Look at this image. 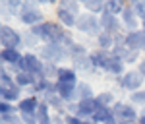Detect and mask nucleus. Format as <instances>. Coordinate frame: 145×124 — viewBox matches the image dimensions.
Instances as JSON below:
<instances>
[{
	"mask_svg": "<svg viewBox=\"0 0 145 124\" xmlns=\"http://www.w3.org/2000/svg\"><path fill=\"white\" fill-rule=\"evenodd\" d=\"M0 79H2V85H12V83H16V78H12L10 74H8L6 66H2V70H0Z\"/></svg>",
	"mask_w": 145,
	"mask_h": 124,
	"instance_id": "f704fd0d",
	"label": "nucleus"
},
{
	"mask_svg": "<svg viewBox=\"0 0 145 124\" xmlns=\"http://www.w3.org/2000/svg\"><path fill=\"white\" fill-rule=\"evenodd\" d=\"M22 116L23 124H39V120H37V114H20Z\"/></svg>",
	"mask_w": 145,
	"mask_h": 124,
	"instance_id": "58836bf2",
	"label": "nucleus"
},
{
	"mask_svg": "<svg viewBox=\"0 0 145 124\" xmlns=\"http://www.w3.org/2000/svg\"><path fill=\"white\" fill-rule=\"evenodd\" d=\"M37 4H39V2H23L22 12H20V16H18L23 25L35 27V25H39V23L46 22L45 16H43V12H41V8H39Z\"/></svg>",
	"mask_w": 145,
	"mask_h": 124,
	"instance_id": "f03ea898",
	"label": "nucleus"
},
{
	"mask_svg": "<svg viewBox=\"0 0 145 124\" xmlns=\"http://www.w3.org/2000/svg\"><path fill=\"white\" fill-rule=\"evenodd\" d=\"M14 114H20L18 105L14 107L12 103H6V101L0 103V116H2V120H8V118H10V116H14Z\"/></svg>",
	"mask_w": 145,
	"mask_h": 124,
	"instance_id": "cd10ccee",
	"label": "nucleus"
},
{
	"mask_svg": "<svg viewBox=\"0 0 145 124\" xmlns=\"http://www.w3.org/2000/svg\"><path fill=\"white\" fill-rule=\"evenodd\" d=\"M97 45H99V51H106V52H110L112 49H114V35L110 33H103L97 37Z\"/></svg>",
	"mask_w": 145,
	"mask_h": 124,
	"instance_id": "5701e85b",
	"label": "nucleus"
},
{
	"mask_svg": "<svg viewBox=\"0 0 145 124\" xmlns=\"http://www.w3.org/2000/svg\"><path fill=\"white\" fill-rule=\"evenodd\" d=\"M20 72H29L31 76H35L37 79H43V70H45V62L39 58V54L35 52H25L22 58V62L18 64Z\"/></svg>",
	"mask_w": 145,
	"mask_h": 124,
	"instance_id": "20e7f679",
	"label": "nucleus"
},
{
	"mask_svg": "<svg viewBox=\"0 0 145 124\" xmlns=\"http://www.w3.org/2000/svg\"><path fill=\"white\" fill-rule=\"evenodd\" d=\"M126 47H128L130 51H134V52L145 51V31L143 29L126 33Z\"/></svg>",
	"mask_w": 145,
	"mask_h": 124,
	"instance_id": "9b49d317",
	"label": "nucleus"
},
{
	"mask_svg": "<svg viewBox=\"0 0 145 124\" xmlns=\"http://www.w3.org/2000/svg\"><path fill=\"white\" fill-rule=\"evenodd\" d=\"M76 29H78L79 33H85V35H93L95 39L103 33V29H101V18L99 16H93L89 12H85V14H81L78 18V23H76Z\"/></svg>",
	"mask_w": 145,
	"mask_h": 124,
	"instance_id": "7ed1b4c3",
	"label": "nucleus"
},
{
	"mask_svg": "<svg viewBox=\"0 0 145 124\" xmlns=\"http://www.w3.org/2000/svg\"><path fill=\"white\" fill-rule=\"evenodd\" d=\"M68 52H70V56H72V58H78V56H85V54H89V52H87V47L81 45V43H74V45L68 49Z\"/></svg>",
	"mask_w": 145,
	"mask_h": 124,
	"instance_id": "c756f323",
	"label": "nucleus"
},
{
	"mask_svg": "<svg viewBox=\"0 0 145 124\" xmlns=\"http://www.w3.org/2000/svg\"><path fill=\"white\" fill-rule=\"evenodd\" d=\"M137 70H139V74H141V76L145 78V58L141 60V62H139V64H137Z\"/></svg>",
	"mask_w": 145,
	"mask_h": 124,
	"instance_id": "a19ab883",
	"label": "nucleus"
},
{
	"mask_svg": "<svg viewBox=\"0 0 145 124\" xmlns=\"http://www.w3.org/2000/svg\"><path fill=\"white\" fill-rule=\"evenodd\" d=\"M99 109L101 107L95 97L93 99H83V101H78V114L76 116H79L81 120H91Z\"/></svg>",
	"mask_w": 145,
	"mask_h": 124,
	"instance_id": "6e6552de",
	"label": "nucleus"
},
{
	"mask_svg": "<svg viewBox=\"0 0 145 124\" xmlns=\"http://www.w3.org/2000/svg\"><path fill=\"white\" fill-rule=\"evenodd\" d=\"M6 124H23V120H22V116L20 114H14V116H10L8 120H4Z\"/></svg>",
	"mask_w": 145,
	"mask_h": 124,
	"instance_id": "ea45409f",
	"label": "nucleus"
},
{
	"mask_svg": "<svg viewBox=\"0 0 145 124\" xmlns=\"http://www.w3.org/2000/svg\"><path fill=\"white\" fill-rule=\"evenodd\" d=\"M39 58L45 64H56V66L64 60H72L66 47L56 45V43H46V45L39 47Z\"/></svg>",
	"mask_w": 145,
	"mask_h": 124,
	"instance_id": "f257e3e1",
	"label": "nucleus"
},
{
	"mask_svg": "<svg viewBox=\"0 0 145 124\" xmlns=\"http://www.w3.org/2000/svg\"><path fill=\"white\" fill-rule=\"evenodd\" d=\"M126 4L128 2H124V0H108L106 2V12H110L112 16H122V12H124V8H126Z\"/></svg>",
	"mask_w": 145,
	"mask_h": 124,
	"instance_id": "bb28decb",
	"label": "nucleus"
},
{
	"mask_svg": "<svg viewBox=\"0 0 145 124\" xmlns=\"http://www.w3.org/2000/svg\"><path fill=\"white\" fill-rule=\"evenodd\" d=\"M95 99H97V103H99V107H114V105H116V97L112 95L110 91H103V93H99Z\"/></svg>",
	"mask_w": 145,
	"mask_h": 124,
	"instance_id": "c85d7f7f",
	"label": "nucleus"
},
{
	"mask_svg": "<svg viewBox=\"0 0 145 124\" xmlns=\"http://www.w3.org/2000/svg\"><path fill=\"white\" fill-rule=\"evenodd\" d=\"M72 68L76 72H85V74H93L97 72V68L93 66V60H91V52L85 54V56H78V58H72Z\"/></svg>",
	"mask_w": 145,
	"mask_h": 124,
	"instance_id": "dca6fc26",
	"label": "nucleus"
},
{
	"mask_svg": "<svg viewBox=\"0 0 145 124\" xmlns=\"http://www.w3.org/2000/svg\"><path fill=\"white\" fill-rule=\"evenodd\" d=\"M2 4H4V10H8L10 14H18V16L23 6V2H20V0H10V2H2Z\"/></svg>",
	"mask_w": 145,
	"mask_h": 124,
	"instance_id": "2f4dec72",
	"label": "nucleus"
},
{
	"mask_svg": "<svg viewBox=\"0 0 145 124\" xmlns=\"http://www.w3.org/2000/svg\"><path fill=\"white\" fill-rule=\"evenodd\" d=\"M124 66H126V64H124L122 58H118V56H114V54H110L103 70H105V72H108V74H112V76H120V78H122L124 74H126V72H124Z\"/></svg>",
	"mask_w": 145,
	"mask_h": 124,
	"instance_id": "f3484780",
	"label": "nucleus"
},
{
	"mask_svg": "<svg viewBox=\"0 0 145 124\" xmlns=\"http://www.w3.org/2000/svg\"><path fill=\"white\" fill-rule=\"evenodd\" d=\"M58 6L60 8H64V10H68L70 14H74L76 18H79L81 16V2H74V0H62V2H58Z\"/></svg>",
	"mask_w": 145,
	"mask_h": 124,
	"instance_id": "a878e982",
	"label": "nucleus"
},
{
	"mask_svg": "<svg viewBox=\"0 0 145 124\" xmlns=\"http://www.w3.org/2000/svg\"><path fill=\"white\" fill-rule=\"evenodd\" d=\"M120 20H122V25L128 29V33L139 29V18H137V14H135V10H134V4H126Z\"/></svg>",
	"mask_w": 145,
	"mask_h": 124,
	"instance_id": "9d476101",
	"label": "nucleus"
},
{
	"mask_svg": "<svg viewBox=\"0 0 145 124\" xmlns=\"http://www.w3.org/2000/svg\"><path fill=\"white\" fill-rule=\"evenodd\" d=\"M143 52H145V51H143Z\"/></svg>",
	"mask_w": 145,
	"mask_h": 124,
	"instance_id": "c03bdc74",
	"label": "nucleus"
},
{
	"mask_svg": "<svg viewBox=\"0 0 145 124\" xmlns=\"http://www.w3.org/2000/svg\"><path fill=\"white\" fill-rule=\"evenodd\" d=\"M143 83H145V78L139 74V70H128L122 78H120V87L126 89V91H130V93L141 91Z\"/></svg>",
	"mask_w": 145,
	"mask_h": 124,
	"instance_id": "0eeeda50",
	"label": "nucleus"
},
{
	"mask_svg": "<svg viewBox=\"0 0 145 124\" xmlns=\"http://www.w3.org/2000/svg\"><path fill=\"white\" fill-rule=\"evenodd\" d=\"M64 120H66V124H85V120H81V118L76 116V114H66Z\"/></svg>",
	"mask_w": 145,
	"mask_h": 124,
	"instance_id": "4c0bfd02",
	"label": "nucleus"
},
{
	"mask_svg": "<svg viewBox=\"0 0 145 124\" xmlns=\"http://www.w3.org/2000/svg\"><path fill=\"white\" fill-rule=\"evenodd\" d=\"M130 103L132 105H141L145 109V89H141V91H135V93H132V97H130Z\"/></svg>",
	"mask_w": 145,
	"mask_h": 124,
	"instance_id": "473e14b6",
	"label": "nucleus"
},
{
	"mask_svg": "<svg viewBox=\"0 0 145 124\" xmlns=\"http://www.w3.org/2000/svg\"><path fill=\"white\" fill-rule=\"evenodd\" d=\"M56 22L60 23L62 27H66V29H72V27H76V23H78V18L74 16V14H70L68 10L64 8H56Z\"/></svg>",
	"mask_w": 145,
	"mask_h": 124,
	"instance_id": "6ab92c4d",
	"label": "nucleus"
},
{
	"mask_svg": "<svg viewBox=\"0 0 145 124\" xmlns=\"http://www.w3.org/2000/svg\"><path fill=\"white\" fill-rule=\"evenodd\" d=\"M22 58L23 54L18 51V49H2L0 51V60H2V64L4 66H14V68H18V64L22 62Z\"/></svg>",
	"mask_w": 145,
	"mask_h": 124,
	"instance_id": "2eb2a0df",
	"label": "nucleus"
},
{
	"mask_svg": "<svg viewBox=\"0 0 145 124\" xmlns=\"http://www.w3.org/2000/svg\"><path fill=\"white\" fill-rule=\"evenodd\" d=\"M14 78H16V83H18L22 89H31L35 83L39 81V79L35 78V76H31L29 72H20V74H16Z\"/></svg>",
	"mask_w": 145,
	"mask_h": 124,
	"instance_id": "412c9836",
	"label": "nucleus"
},
{
	"mask_svg": "<svg viewBox=\"0 0 145 124\" xmlns=\"http://www.w3.org/2000/svg\"><path fill=\"white\" fill-rule=\"evenodd\" d=\"M81 6L85 8V12L99 16V18L106 12V2H101V0H85V2H81Z\"/></svg>",
	"mask_w": 145,
	"mask_h": 124,
	"instance_id": "aec40b11",
	"label": "nucleus"
},
{
	"mask_svg": "<svg viewBox=\"0 0 145 124\" xmlns=\"http://www.w3.org/2000/svg\"><path fill=\"white\" fill-rule=\"evenodd\" d=\"M85 124H93V122H91V120H85Z\"/></svg>",
	"mask_w": 145,
	"mask_h": 124,
	"instance_id": "37998d69",
	"label": "nucleus"
},
{
	"mask_svg": "<svg viewBox=\"0 0 145 124\" xmlns=\"http://www.w3.org/2000/svg\"><path fill=\"white\" fill-rule=\"evenodd\" d=\"M112 111H114V116H116V120L120 124H137L139 120V116L141 114L135 111V107L132 103H120L116 101V105L112 107Z\"/></svg>",
	"mask_w": 145,
	"mask_h": 124,
	"instance_id": "39448f33",
	"label": "nucleus"
},
{
	"mask_svg": "<svg viewBox=\"0 0 145 124\" xmlns=\"http://www.w3.org/2000/svg\"><path fill=\"white\" fill-rule=\"evenodd\" d=\"M39 107H41V99L35 97V95H27V97H23L22 101L18 103L20 114H37Z\"/></svg>",
	"mask_w": 145,
	"mask_h": 124,
	"instance_id": "ddd939ff",
	"label": "nucleus"
},
{
	"mask_svg": "<svg viewBox=\"0 0 145 124\" xmlns=\"http://www.w3.org/2000/svg\"><path fill=\"white\" fill-rule=\"evenodd\" d=\"M0 97H2V101H6V103H20L23 99L22 97V87H20L18 83L0 85Z\"/></svg>",
	"mask_w": 145,
	"mask_h": 124,
	"instance_id": "f8f14e48",
	"label": "nucleus"
},
{
	"mask_svg": "<svg viewBox=\"0 0 145 124\" xmlns=\"http://www.w3.org/2000/svg\"><path fill=\"white\" fill-rule=\"evenodd\" d=\"M58 83H70V85H78V72L70 66H60L58 70V76H56Z\"/></svg>",
	"mask_w": 145,
	"mask_h": 124,
	"instance_id": "a211bd4d",
	"label": "nucleus"
},
{
	"mask_svg": "<svg viewBox=\"0 0 145 124\" xmlns=\"http://www.w3.org/2000/svg\"><path fill=\"white\" fill-rule=\"evenodd\" d=\"M52 116L54 114L50 113V107L45 101H41V107L37 111V120H39V124H52Z\"/></svg>",
	"mask_w": 145,
	"mask_h": 124,
	"instance_id": "4be33fe9",
	"label": "nucleus"
},
{
	"mask_svg": "<svg viewBox=\"0 0 145 124\" xmlns=\"http://www.w3.org/2000/svg\"><path fill=\"white\" fill-rule=\"evenodd\" d=\"M23 45H27L29 49H33V47L39 45V39H37V37H35V35L31 33V31H29V33H25V35H23Z\"/></svg>",
	"mask_w": 145,
	"mask_h": 124,
	"instance_id": "e433bc0d",
	"label": "nucleus"
},
{
	"mask_svg": "<svg viewBox=\"0 0 145 124\" xmlns=\"http://www.w3.org/2000/svg\"><path fill=\"white\" fill-rule=\"evenodd\" d=\"M78 85H70V83H58L56 81V93L64 103H78Z\"/></svg>",
	"mask_w": 145,
	"mask_h": 124,
	"instance_id": "4468645a",
	"label": "nucleus"
},
{
	"mask_svg": "<svg viewBox=\"0 0 145 124\" xmlns=\"http://www.w3.org/2000/svg\"><path fill=\"white\" fill-rule=\"evenodd\" d=\"M101 29L105 33L118 35L120 29H122V20H118V16H112L110 12H105L101 16Z\"/></svg>",
	"mask_w": 145,
	"mask_h": 124,
	"instance_id": "1a4fd4ad",
	"label": "nucleus"
},
{
	"mask_svg": "<svg viewBox=\"0 0 145 124\" xmlns=\"http://www.w3.org/2000/svg\"><path fill=\"white\" fill-rule=\"evenodd\" d=\"M132 4H134V10L137 14V18L145 23V2L143 0H137V2H132Z\"/></svg>",
	"mask_w": 145,
	"mask_h": 124,
	"instance_id": "72a5a7b5",
	"label": "nucleus"
},
{
	"mask_svg": "<svg viewBox=\"0 0 145 124\" xmlns=\"http://www.w3.org/2000/svg\"><path fill=\"white\" fill-rule=\"evenodd\" d=\"M110 56V52H106V51H95V52H91V60H93V66L97 68V70H103L105 64H106V60Z\"/></svg>",
	"mask_w": 145,
	"mask_h": 124,
	"instance_id": "393cba45",
	"label": "nucleus"
},
{
	"mask_svg": "<svg viewBox=\"0 0 145 124\" xmlns=\"http://www.w3.org/2000/svg\"><path fill=\"white\" fill-rule=\"evenodd\" d=\"M135 62H137V64L141 62V60H139V52H134V51H128V54L124 56V64L128 66V64H135Z\"/></svg>",
	"mask_w": 145,
	"mask_h": 124,
	"instance_id": "c9c22d12",
	"label": "nucleus"
},
{
	"mask_svg": "<svg viewBox=\"0 0 145 124\" xmlns=\"http://www.w3.org/2000/svg\"><path fill=\"white\" fill-rule=\"evenodd\" d=\"M76 93H78V101H83V99H93V97H97V95L93 93V87H91V83H87V81H79Z\"/></svg>",
	"mask_w": 145,
	"mask_h": 124,
	"instance_id": "b1692460",
	"label": "nucleus"
},
{
	"mask_svg": "<svg viewBox=\"0 0 145 124\" xmlns=\"http://www.w3.org/2000/svg\"><path fill=\"white\" fill-rule=\"evenodd\" d=\"M0 43H2V49H18L23 45V37L12 25H2L0 27Z\"/></svg>",
	"mask_w": 145,
	"mask_h": 124,
	"instance_id": "423d86ee",
	"label": "nucleus"
},
{
	"mask_svg": "<svg viewBox=\"0 0 145 124\" xmlns=\"http://www.w3.org/2000/svg\"><path fill=\"white\" fill-rule=\"evenodd\" d=\"M141 29H143V31H145V23H141Z\"/></svg>",
	"mask_w": 145,
	"mask_h": 124,
	"instance_id": "79ce46f5",
	"label": "nucleus"
},
{
	"mask_svg": "<svg viewBox=\"0 0 145 124\" xmlns=\"http://www.w3.org/2000/svg\"><path fill=\"white\" fill-rule=\"evenodd\" d=\"M58 70H60V66H56V64H45V70H43V78L50 79V81H54V78L58 76Z\"/></svg>",
	"mask_w": 145,
	"mask_h": 124,
	"instance_id": "7c9ffc66",
	"label": "nucleus"
}]
</instances>
